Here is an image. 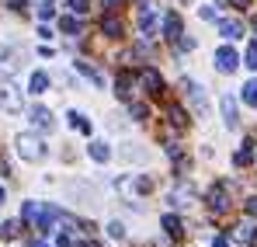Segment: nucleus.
<instances>
[{
	"instance_id": "1",
	"label": "nucleus",
	"mask_w": 257,
	"mask_h": 247,
	"mask_svg": "<svg viewBox=\"0 0 257 247\" xmlns=\"http://www.w3.org/2000/svg\"><path fill=\"white\" fill-rule=\"evenodd\" d=\"M18 153L25 157V160H42L45 157V146L39 136H32V132H21L18 136Z\"/></svg>"
},
{
	"instance_id": "2",
	"label": "nucleus",
	"mask_w": 257,
	"mask_h": 247,
	"mask_svg": "<svg viewBox=\"0 0 257 247\" xmlns=\"http://www.w3.org/2000/svg\"><path fill=\"white\" fill-rule=\"evenodd\" d=\"M171 206L174 209H188V206H195V199H198V192H195V185H188V181H177L171 188Z\"/></svg>"
},
{
	"instance_id": "3",
	"label": "nucleus",
	"mask_w": 257,
	"mask_h": 247,
	"mask_svg": "<svg viewBox=\"0 0 257 247\" xmlns=\"http://www.w3.org/2000/svg\"><path fill=\"white\" fill-rule=\"evenodd\" d=\"M236 66H240V56H236L229 45H219V49H215V70H219V73H233Z\"/></svg>"
},
{
	"instance_id": "4",
	"label": "nucleus",
	"mask_w": 257,
	"mask_h": 247,
	"mask_svg": "<svg viewBox=\"0 0 257 247\" xmlns=\"http://www.w3.org/2000/svg\"><path fill=\"white\" fill-rule=\"evenodd\" d=\"M205 202H209V209H212V212H226V209H229V192H226V185H222V181L209 188Z\"/></svg>"
},
{
	"instance_id": "5",
	"label": "nucleus",
	"mask_w": 257,
	"mask_h": 247,
	"mask_svg": "<svg viewBox=\"0 0 257 247\" xmlns=\"http://www.w3.org/2000/svg\"><path fill=\"white\" fill-rule=\"evenodd\" d=\"M139 84H143V87H146V91H150L153 98H160V94H164V77H160V73H157L153 66L139 70Z\"/></svg>"
},
{
	"instance_id": "6",
	"label": "nucleus",
	"mask_w": 257,
	"mask_h": 247,
	"mask_svg": "<svg viewBox=\"0 0 257 247\" xmlns=\"http://www.w3.org/2000/svg\"><path fill=\"white\" fill-rule=\"evenodd\" d=\"M164 35H167V42H177L181 35H184V25H181V14H167L164 18Z\"/></svg>"
},
{
	"instance_id": "7",
	"label": "nucleus",
	"mask_w": 257,
	"mask_h": 247,
	"mask_svg": "<svg viewBox=\"0 0 257 247\" xmlns=\"http://www.w3.org/2000/svg\"><path fill=\"white\" fill-rule=\"evenodd\" d=\"M184 91H188V98H191V105L205 115V108H209V101H205V91L198 87V84H191V80H184Z\"/></svg>"
},
{
	"instance_id": "8",
	"label": "nucleus",
	"mask_w": 257,
	"mask_h": 247,
	"mask_svg": "<svg viewBox=\"0 0 257 247\" xmlns=\"http://www.w3.org/2000/svg\"><path fill=\"white\" fill-rule=\"evenodd\" d=\"M115 91H118V98H132V91H136V77H132V73H128V70H122V73H118V80H115Z\"/></svg>"
},
{
	"instance_id": "9",
	"label": "nucleus",
	"mask_w": 257,
	"mask_h": 247,
	"mask_svg": "<svg viewBox=\"0 0 257 247\" xmlns=\"http://www.w3.org/2000/svg\"><path fill=\"white\" fill-rule=\"evenodd\" d=\"M233 237H236L240 244H250V247H257V226H254V223H240V226L233 230Z\"/></svg>"
},
{
	"instance_id": "10",
	"label": "nucleus",
	"mask_w": 257,
	"mask_h": 247,
	"mask_svg": "<svg viewBox=\"0 0 257 247\" xmlns=\"http://www.w3.org/2000/svg\"><path fill=\"white\" fill-rule=\"evenodd\" d=\"M219 108H222V119H226V125H229V129H236V125H240V119H236V101H233L229 94L219 101Z\"/></svg>"
},
{
	"instance_id": "11",
	"label": "nucleus",
	"mask_w": 257,
	"mask_h": 247,
	"mask_svg": "<svg viewBox=\"0 0 257 247\" xmlns=\"http://www.w3.org/2000/svg\"><path fill=\"white\" fill-rule=\"evenodd\" d=\"M160 223H164V230L171 233L174 240H181V237H184V223H181V216H174V212H167V216H164Z\"/></svg>"
},
{
	"instance_id": "12",
	"label": "nucleus",
	"mask_w": 257,
	"mask_h": 247,
	"mask_svg": "<svg viewBox=\"0 0 257 247\" xmlns=\"http://www.w3.org/2000/svg\"><path fill=\"white\" fill-rule=\"evenodd\" d=\"M219 32L233 42V39H240V35H243V25H240L236 18H222V21H219Z\"/></svg>"
},
{
	"instance_id": "13",
	"label": "nucleus",
	"mask_w": 257,
	"mask_h": 247,
	"mask_svg": "<svg viewBox=\"0 0 257 247\" xmlns=\"http://www.w3.org/2000/svg\"><path fill=\"white\" fill-rule=\"evenodd\" d=\"M153 21H157V14H153V7L143 0V4H139V28L150 35V32H153Z\"/></svg>"
},
{
	"instance_id": "14",
	"label": "nucleus",
	"mask_w": 257,
	"mask_h": 247,
	"mask_svg": "<svg viewBox=\"0 0 257 247\" xmlns=\"http://www.w3.org/2000/svg\"><path fill=\"white\" fill-rule=\"evenodd\" d=\"M101 32H104L108 39H118V35H122V21H118L115 14H104V18H101Z\"/></svg>"
},
{
	"instance_id": "15",
	"label": "nucleus",
	"mask_w": 257,
	"mask_h": 247,
	"mask_svg": "<svg viewBox=\"0 0 257 247\" xmlns=\"http://www.w3.org/2000/svg\"><path fill=\"white\" fill-rule=\"evenodd\" d=\"M28 91H32V94H45V91H49V73L35 70V73L28 77Z\"/></svg>"
},
{
	"instance_id": "16",
	"label": "nucleus",
	"mask_w": 257,
	"mask_h": 247,
	"mask_svg": "<svg viewBox=\"0 0 257 247\" xmlns=\"http://www.w3.org/2000/svg\"><path fill=\"white\" fill-rule=\"evenodd\" d=\"M167 122H171L174 129H188V115H184V108L171 105V108H167Z\"/></svg>"
},
{
	"instance_id": "17",
	"label": "nucleus",
	"mask_w": 257,
	"mask_h": 247,
	"mask_svg": "<svg viewBox=\"0 0 257 247\" xmlns=\"http://www.w3.org/2000/svg\"><path fill=\"white\" fill-rule=\"evenodd\" d=\"M0 105H4V108H11V112H18V108H21V101H18L14 87H4V91H0Z\"/></svg>"
},
{
	"instance_id": "18",
	"label": "nucleus",
	"mask_w": 257,
	"mask_h": 247,
	"mask_svg": "<svg viewBox=\"0 0 257 247\" xmlns=\"http://www.w3.org/2000/svg\"><path fill=\"white\" fill-rule=\"evenodd\" d=\"M21 233V223L18 219H7V223H0V240H14Z\"/></svg>"
},
{
	"instance_id": "19",
	"label": "nucleus",
	"mask_w": 257,
	"mask_h": 247,
	"mask_svg": "<svg viewBox=\"0 0 257 247\" xmlns=\"http://www.w3.org/2000/svg\"><path fill=\"white\" fill-rule=\"evenodd\" d=\"M250 146H254V143H243V150L233 153V164H236V167H247L250 160H254V150H250Z\"/></svg>"
},
{
	"instance_id": "20",
	"label": "nucleus",
	"mask_w": 257,
	"mask_h": 247,
	"mask_svg": "<svg viewBox=\"0 0 257 247\" xmlns=\"http://www.w3.org/2000/svg\"><path fill=\"white\" fill-rule=\"evenodd\" d=\"M32 122L39 125V129H52V112H45V108H32Z\"/></svg>"
},
{
	"instance_id": "21",
	"label": "nucleus",
	"mask_w": 257,
	"mask_h": 247,
	"mask_svg": "<svg viewBox=\"0 0 257 247\" xmlns=\"http://www.w3.org/2000/svg\"><path fill=\"white\" fill-rule=\"evenodd\" d=\"M240 98H243V105L257 108V77H254V80H247V84H243V94H240Z\"/></svg>"
},
{
	"instance_id": "22",
	"label": "nucleus",
	"mask_w": 257,
	"mask_h": 247,
	"mask_svg": "<svg viewBox=\"0 0 257 247\" xmlns=\"http://www.w3.org/2000/svg\"><path fill=\"white\" fill-rule=\"evenodd\" d=\"M39 212H42V202H25L21 219H25V223H39Z\"/></svg>"
},
{
	"instance_id": "23",
	"label": "nucleus",
	"mask_w": 257,
	"mask_h": 247,
	"mask_svg": "<svg viewBox=\"0 0 257 247\" xmlns=\"http://www.w3.org/2000/svg\"><path fill=\"white\" fill-rule=\"evenodd\" d=\"M90 157H94L97 164H108V157H111L108 143H90Z\"/></svg>"
},
{
	"instance_id": "24",
	"label": "nucleus",
	"mask_w": 257,
	"mask_h": 247,
	"mask_svg": "<svg viewBox=\"0 0 257 247\" xmlns=\"http://www.w3.org/2000/svg\"><path fill=\"white\" fill-rule=\"evenodd\" d=\"M59 28H63L66 35H80V21H77V14H66V18L59 21Z\"/></svg>"
},
{
	"instance_id": "25",
	"label": "nucleus",
	"mask_w": 257,
	"mask_h": 247,
	"mask_svg": "<svg viewBox=\"0 0 257 247\" xmlns=\"http://www.w3.org/2000/svg\"><path fill=\"white\" fill-rule=\"evenodd\" d=\"M70 125L77 129V132H84V136H90V122H87L80 112H70Z\"/></svg>"
},
{
	"instance_id": "26",
	"label": "nucleus",
	"mask_w": 257,
	"mask_h": 247,
	"mask_svg": "<svg viewBox=\"0 0 257 247\" xmlns=\"http://www.w3.org/2000/svg\"><path fill=\"white\" fill-rule=\"evenodd\" d=\"M132 119H136V122L150 119V108H146V105H139V101H132Z\"/></svg>"
},
{
	"instance_id": "27",
	"label": "nucleus",
	"mask_w": 257,
	"mask_h": 247,
	"mask_svg": "<svg viewBox=\"0 0 257 247\" xmlns=\"http://www.w3.org/2000/svg\"><path fill=\"white\" fill-rule=\"evenodd\" d=\"M70 11L80 18V14H87V11H90V0H70Z\"/></svg>"
},
{
	"instance_id": "28",
	"label": "nucleus",
	"mask_w": 257,
	"mask_h": 247,
	"mask_svg": "<svg viewBox=\"0 0 257 247\" xmlns=\"http://www.w3.org/2000/svg\"><path fill=\"white\" fill-rule=\"evenodd\" d=\"M108 233H111L115 240H122V237H125V226H122V223L115 219V223H108Z\"/></svg>"
},
{
	"instance_id": "29",
	"label": "nucleus",
	"mask_w": 257,
	"mask_h": 247,
	"mask_svg": "<svg viewBox=\"0 0 257 247\" xmlns=\"http://www.w3.org/2000/svg\"><path fill=\"white\" fill-rule=\"evenodd\" d=\"M247 66H250V70H257V42H250V45H247Z\"/></svg>"
},
{
	"instance_id": "30",
	"label": "nucleus",
	"mask_w": 257,
	"mask_h": 247,
	"mask_svg": "<svg viewBox=\"0 0 257 247\" xmlns=\"http://www.w3.org/2000/svg\"><path fill=\"white\" fill-rule=\"evenodd\" d=\"M39 18H42V21H52V18H56V7H52V4H42V7H39Z\"/></svg>"
},
{
	"instance_id": "31",
	"label": "nucleus",
	"mask_w": 257,
	"mask_h": 247,
	"mask_svg": "<svg viewBox=\"0 0 257 247\" xmlns=\"http://www.w3.org/2000/svg\"><path fill=\"white\" fill-rule=\"evenodd\" d=\"M125 0H104V7H108V14H118V7H122Z\"/></svg>"
},
{
	"instance_id": "32",
	"label": "nucleus",
	"mask_w": 257,
	"mask_h": 247,
	"mask_svg": "<svg viewBox=\"0 0 257 247\" xmlns=\"http://www.w3.org/2000/svg\"><path fill=\"white\" fill-rule=\"evenodd\" d=\"M56 247H73V240H70V233H59V237H56Z\"/></svg>"
},
{
	"instance_id": "33",
	"label": "nucleus",
	"mask_w": 257,
	"mask_h": 247,
	"mask_svg": "<svg viewBox=\"0 0 257 247\" xmlns=\"http://www.w3.org/2000/svg\"><path fill=\"white\" fill-rule=\"evenodd\" d=\"M198 14H202L205 21H212V18H215V7H198Z\"/></svg>"
},
{
	"instance_id": "34",
	"label": "nucleus",
	"mask_w": 257,
	"mask_h": 247,
	"mask_svg": "<svg viewBox=\"0 0 257 247\" xmlns=\"http://www.w3.org/2000/svg\"><path fill=\"white\" fill-rule=\"evenodd\" d=\"M25 7H28V0H11V11H18V14H21Z\"/></svg>"
},
{
	"instance_id": "35",
	"label": "nucleus",
	"mask_w": 257,
	"mask_h": 247,
	"mask_svg": "<svg viewBox=\"0 0 257 247\" xmlns=\"http://www.w3.org/2000/svg\"><path fill=\"white\" fill-rule=\"evenodd\" d=\"M247 216H254V219H257V199H247Z\"/></svg>"
},
{
	"instance_id": "36",
	"label": "nucleus",
	"mask_w": 257,
	"mask_h": 247,
	"mask_svg": "<svg viewBox=\"0 0 257 247\" xmlns=\"http://www.w3.org/2000/svg\"><path fill=\"white\" fill-rule=\"evenodd\" d=\"M212 247H229V240H226V237H215V244Z\"/></svg>"
},
{
	"instance_id": "37",
	"label": "nucleus",
	"mask_w": 257,
	"mask_h": 247,
	"mask_svg": "<svg viewBox=\"0 0 257 247\" xmlns=\"http://www.w3.org/2000/svg\"><path fill=\"white\" fill-rule=\"evenodd\" d=\"M229 4H236V7H250V0H229Z\"/></svg>"
},
{
	"instance_id": "38",
	"label": "nucleus",
	"mask_w": 257,
	"mask_h": 247,
	"mask_svg": "<svg viewBox=\"0 0 257 247\" xmlns=\"http://www.w3.org/2000/svg\"><path fill=\"white\" fill-rule=\"evenodd\" d=\"M28 247H49V244H42V240H32V244H28Z\"/></svg>"
},
{
	"instance_id": "39",
	"label": "nucleus",
	"mask_w": 257,
	"mask_h": 247,
	"mask_svg": "<svg viewBox=\"0 0 257 247\" xmlns=\"http://www.w3.org/2000/svg\"><path fill=\"white\" fill-rule=\"evenodd\" d=\"M4 56H7V49H4V45H0V59H4Z\"/></svg>"
},
{
	"instance_id": "40",
	"label": "nucleus",
	"mask_w": 257,
	"mask_h": 247,
	"mask_svg": "<svg viewBox=\"0 0 257 247\" xmlns=\"http://www.w3.org/2000/svg\"><path fill=\"white\" fill-rule=\"evenodd\" d=\"M4 195H7V192H4V188H0V206H4Z\"/></svg>"
},
{
	"instance_id": "41",
	"label": "nucleus",
	"mask_w": 257,
	"mask_h": 247,
	"mask_svg": "<svg viewBox=\"0 0 257 247\" xmlns=\"http://www.w3.org/2000/svg\"><path fill=\"white\" fill-rule=\"evenodd\" d=\"M77 247H94V244H77Z\"/></svg>"
},
{
	"instance_id": "42",
	"label": "nucleus",
	"mask_w": 257,
	"mask_h": 247,
	"mask_svg": "<svg viewBox=\"0 0 257 247\" xmlns=\"http://www.w3.org/2000/svg\"><path fill=\"white\" fill-rule=\"evenodd\" d=\"M254 32H257V18H254Z\"/></svg>"
}]
</instances>
